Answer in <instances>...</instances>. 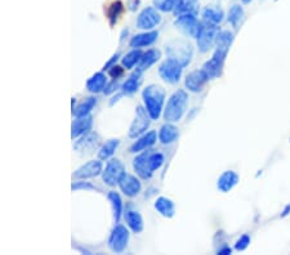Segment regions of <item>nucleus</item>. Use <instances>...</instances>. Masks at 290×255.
I'll use <instances>...</instances> for the list:
<instances>
[{
    "label": "nucleus",
    "mask_w": 290,
    "mask_h": 255,
    "mask_svg": "<svg viewBox=\"0 0 290 255\" xmlns=\"http://www.w3.org/2000/svg\"><path fill=\"white\" fill-rule=\"evenodd\" d=\"M174 26L190 38L197 39L200 31H201L202 24H200L195 15H181L177 16L176 21H174Z\"/></svg>",
    "instance_id": "6e6552de"
},
{
    "label": "nucleus",
    "mask_w": 290,
    "mask_h": 255,
    "mask_svg": "<svg viewBox=\"0 0 290 255\" xmlns=\"http://www.w3.org/2000/svg\"><path fill=\"white\" fill-rule=\"evenodd\" d=\"M231 252H232V249L230 246H225V247H222V249L218 250V254H221V255H230Z\"/></svg>",
    "instance_id": "37998d69"
},
{
    "label": "nucleus",
    "mask_w": 290,
    "mask_h": 255,
    "mask_svg": "<svg viewBox=\"0 0 290 255\" xmlns=\"http://www.w3.org/2000/svg\"><path fill=\"white\" fill-rule=\"evenodd\" d=\"M121 96H123V93H119V94H116L115 97H112V101H111V102H110V105L112 106L115 102H117V101H119V100H120V98H121Z\"/></svg>",
    "instance_id": "a18cd8bd"
},
{
    "label": "nucleus",
    "mask_w": 290,
    "mask_h": 255,
    "mask_svg": "<svg viewBox=\"0 0 290 255\" xmlns=\"http://www.w3.org/2000/svg\"><path fill=\"white\" fill-rule=\"evenodd\" d=\"M161 22V16L158 12V9L154 7H147L142 11L137 17V29L144 30V31H151L155 29Z\"/></svg>",
    "instance_id": "9b49d317"
},
{
    "label": "nucleus",
    "mask_w": 290,
    "mask_h": 255,
    "mask_svg": "<svg viewBox=\"0 0 290 255\" xmlns=\"http://www.w3.org/2000/svg\"><path fill=\"white\" fill-rule=\"evenodd\" d=\"M123 9H124V6L120 0L114 2V3L109 7V9H107V18H109L110 25H111V26H114V25L116 24L119 17H120L121 13H123Z\"/></svg>",
    "instance_id": "f704fd0d"
},
{
    "label": "nucleus",
    "mask_w": 290,
    "mask_h": 255,
    "mask_svg": "<svg viewBox=\"0 0 290 255\" xmlns=\"http://www.w3.org/2000/svg\"><path fill=\"white\" fill-rule=\"evenodd\" d=\"M159 38V33L158 31H146V33H141L137 34V35L133 36L129 41V45L133 49H139V48H144V47H150V45H153Z\"/></svg>",
    "instance_id": "aec40b11"
},
{
    "label": "nucleus",
    "mask_w": 290,
    "mask_h": 255,
    "mask_svg": "<svg viewBox=\"0 0 290 255\" xmlns=\"http://www.w3.org/2000/svg\"><path fill=\"white\" fill-rule=\"evenodd\" d=\"M124 68L120 67V66H112L111 68H109V73L112 76V79H119V77L123 75Z\"/></svg>",
    "instance_id": "a19ab883"
},
{
    "label": "nucleus",
    "mask_w": 290,
    "mask_h": 255,
    "mask_svg": "<svg viewBox=\"0 0 290 255\" xmlns=\"http://www.w3.org/2000/svg\"><path fill=\"white\" fill-rule=\"evenodd\" d=\"M124 218H125L126 226L129 227L130 231L134 232V233H142L144 228V223L139 211L133 209L132 206H129L126 209L125 214H124Z\"/></svg>",
    "instance_id": "a211bd4d"
},
{
    "label": "nucleus",
    "mask_w": 290,
    "mask_h": 255,
    "mask_svg": "<svg viewBox=\"0 0 290 255\" xmlns=\"http://www.w3.org/2000/svg\"><path fill=\"white\" fill-rule=\"evenodd\" d=\"M107 199H109L110 204H111L115 223H119L121 214H123V201H121L120 195L115 192V191H110L109 194H107Z\"/></svg>",
    "instance_id": "bb28decb"
},
{
    "label": "nucleus",
    "mask_w": 290,
    "mask_h": 255,
    "mask_svg": "<svg viewBox=\"0 0 290 255\" xmlns=\"http://www.w3.org/2000/svg\"><path fill=\"white\" fill-rule=\"evenodd\" d=\"M149 151H143V152H139L133 158V169L137 173V176L141 177L142 179H150L154 174L149 164Z\"/></svg>",
    "instance_id": "2eb2a0df"
},
{
    "label": "nucleus",
    "mask_w": 290,
    "mask_h": 255,
    "mask_svg": "<svg viewBox=\"0 0 290 255\" xmlns=\"http://www.w3.org/2000/svg\"><path fill=\"white\" fill-rule=\"evenodd\" d=\"M129 242V231L123 224H116L109 236V247L116 254H120L126 249Z\"/></svg>",
    "instance_id": "1a4fd4ad"
},
{
    "label": "nucleus",
    "mask_w": 290,
    "mask_h": 255,
    "mask_svg": "<svg viewBox=\"0 0 290 255\" xmlns=\"http://www.w3.org/2000/svg\"><path fill=\"white\" fill-rule=\"evenodd\" d=\"M209 81L206 73L202 70H195L186 76L185 85L191 93H200L204 89L206 82Z\"/></svg>",
    "instance_id": "4468645a"
},
{
    "label": "nucleus",
    "mask_w": 290,
    "mask_h": 255,
    "mask_svg": "<svg viewBox=\"0 0 290 255\" xmlns=\"http://www.w3.org/2000/svg\"><path fill=\"white\" fill-rule=\"evenodd\" d=\"M117 186H119L121 192L128 197H135L137 195H139L142 190V183L139 182V179L128 173L124 174Z\"/></svg>",
    "instance_id": "ddd939ff"
},
{
    "label": "nucleus",
    "mask_w": 290,
    "mask_h": 255,
    "mask_svg": "<svg viewBox=\"0 0 290 255\" xmlns=\"http://www.w3.org/2000/svg\"><path fill=\"white\" fill-rule=\"evenodd\" d=\"M97 103L96 97H88L85 98L82 103L77 107V110L74 111L75 118H82V116H87V115H91V111L94 109V106Z\"/></svg>",
    "instance_id": "2f4dec72"
},
{
    "label": "nucleus",
    "mask_w": 290,
    "mask_h": 255,
    "mask_svg": "<svg viewBox=\"0 0 290 255\" xmlns=\"http://www.w3.org/2000/svg\"><path fill=\"white\" fill-rule=\"evenodd\" d=\"M244 18V9L240 6H232L231 9L229 11V16H227V20H229L230 25L235 29H238L239 25L241 24V21Z\"/></svg>",
    "instance_id": "72a5a7b5"
},
{
    "label": "nucleus",
    "mask_w": 290,
    "mask_h": 255,
    "mask_svg": "<svg viewBox=\"0 0 290 255\" xmlns=\"http://www.w3.org/2000/svg\"><path fill=\"white\" fill-rule=\"evenodd\" d=\"M154 206H155L159 214L163 215L164 218H173L176 214V205L172 200L165 196L158 197Z\"/></svg>",
    "instance_id": "5701e85b"
},
{
    "label": "nucleus",
    "mask_w": 290,
    "mask_h": 255,
    "mask_svg": "<svg viewBox=\"0 0 290 255\" xmlns=\"http://www.w3.org/2000/svg\"><path fill=\"white\" fill-rule=\"evenodd\" d=\"M232 41H234V34L231 31H220L217 36V40H215V48H221V49L230 50L232 45Z\"/></svg>",
    "instance_id": "473e14b6"
},
{
    "label": "nucleus",
    "mask_w": 290,
    "mask_h": 255,
    "mask_svg": "<svg viewBox=\"0 0 290 255\" xmlns=\"http://www.w3.org/2000/svg\"><path fill=\"white\" fill-rule=\"evenodd\" d=\"M202 18L204 22H208L211 25H218L222 22L223 20V12L220 8H213V7H208L202 11Z\"/></svg>",
    "instance_id": "7c9ffc66"
},
{
    "label": "nucleus",
    "mask_w": 290,
    "mask_h": 255,
    "mask_svg": "<svg viewBox=\"0 0 290 255\" xmlns=\"http://www.w3.org/2000/svg\"><path fill=\"white\" fill-rule=\"evenodd\" d=\"M102 160H91L74 172V178L78 179V181H82V179L87 181V179L96 178L100 174H102Z\"/></svg>",
    "instance_id": "f8f14e48"
},
{
    "label": "nucleus",
    "mask_w": 290,
    "mask_h": 255,
    "mask_svg": "<svg viewBox=\"0 0 290 255\" xmlns=\"http://www.w3.org/2000/svg\"><path fill=\"white\" fill-rule=\"evenodd\" d=\"M71 190L72 191H80V190H85V191H97L98 188L96 186L92 185L91 182H84V179H82L80 182H75L72 186H71Z\"/></svg>",
    "instance_id": "58836bf2"
},
{
    "label": "nucleus",
    "mask_w": 290,
    "mask_h": 255,
    "mask_svg": "<svg viewBox=\"0 0 290 255\" xmlns=\"http://www.w3.org/2000/svg\"><path fill=\"white\" fill-rule=\"evenodd\" d=\"M181 0H154V7L161 12H174Z\"/></svg>",
    "instance_id": "c9c22d12"
},
{
    "label": "nucleus",
    "mask_w": 290,
    "mask_h": 255,
    "mask_svg": "<svg viewBox=\"0 0 290 255\" xmlns=\"http://www.w3.org/2000/svg\"><path fill=\"white\" fill-rule=\"evenodd\" d=\"M149 164L153 172L160 169L161 165L164 164V155L161 152H150Z\"/></svg>",
    "instance_id": "e433bc0d"
},
{
    "label": "nucleus",
    "mask_w": 290,
    "mask_h": 255,
    "mask_svg": "<svg viewBox=\"0 0 290 255\" xmlns=\"http://www.w3.org/2000/svg\"><path fill=\"white\" fill-rule=\"evenodd\" d=\"M161 53L159 52L158 49H149L147 52L143 53V56H142L141 62H139V65H138V68L141 71H146L149 70L150 67L153 65H155L156 62L160 59Z\"/></svg>",
    "instance_id": "a878e982"
},
{
    "label": "nucleus",
    "mask_w": 290,
    "mask_h": 255,
    "mask_svg": "<svg viewBox=\"0 0 290 255\" xmlns=\"http://www.w3.org/2000/svg\"><path fill=\"white\" fill-rule=\"evenodd\" d=\"M165 89L158 84H150L142 92V100L144 103V109L149 112L150 118L153 120H159L163 111H164L165 103Z\"/></svg>",
    "instance_id": "f257e3e1"
},
{
    "label": "nucleus",
    "mask_w": 290,
    "mask_h": 255,
    "mask_svg": "<svg viewBox=\"0 0 290 255\" xmlns=\"http://www.w3.org/2000/svg\"><path fill=\"white\" fill-rule=\"evenodd\" d=\"M92 125H93V118L91 115L77 118V120L74 121L72 126H71V138L77 139V138L85 135L87 133L91 132Z\"/></svg>",
    "instance_id": "6ab92c4d"
},
{
    "label": "nucleus",
    "mask_w": 290,
    "mask_h": 255,
    "mask_svg": "<svg viewBox=\"0 0 290 255\" xmlns=\"http://www.w3.org/2000/svg\"><path fill=\"white\" fill-rule=\"evenodd\" d=\"M151 120H153V119L150 118L147 110L144 109V107H142V106H137V107H135V116L134 119H133L130 126H129V138L137 139L138 137H141L142 134H144V133L147 132V129L150 128Z\"/></svg>",
    "instance_id": "39448f33"
},
{
    "label": "nucleus",
    "mask_w": 290,
    "mask_h": 255,
    "mask_svg": "<svg viewBox=\"0 0 290 255\" xmlns=\"http://www.w3.org/2000/svg\"><path fill=\"white\" fill-rule=\"evenodd\" d=\"M227 53H229V50L215 48L211 58L202 65L201 70L206 73V76H208L209 80L217 79V77H220L221 75H222L223 65H225V59L226 57H227Z\"/></svg>",
    "instance_id": "20e7f679"
},
{
    "label": "nucleus",
    "mask_w": 290,
    "mask_h": 255,
    "mask_svg": "<svg viewBox=\"0 0 290 255\" xmlns=\"http://www.w3.org/2000/svg\"><path fill=\"white\" fill-rule=\"evenodd\" d=\"M250 241H252L250 236L245 233V235H243L238 241H236V243H235V249L238 250V251H244V250H246L249 247Z\"/></svg>",
    "instance_id": "4c0bfd02"
},
{
    "label": "nucleus",
    "mask_w": 290,
    "mask_h": 255,
    "mask_svg": "<svg viewBox=\"0 0 290 255\" xmlns=\"http://www.w3.org/2000/svg\"><path fill=\"white\" fill-rule=\"evenodd\" d=\"M165 52H167L168 58L178 62L182 67L188 66L193 56L192 45L185 40L170 41L169 44H167V47H165Z\"/></svg>",
    "instance_id": "7ed1b4c3"
},
{
    "label": "nucleus",
    "mask_w": 290,
    "mask_h": 255,
    "mask_svg": "<svg viewBox=\"0 0 290 255\" xmlns=\"http://www.w3.org/2000/svg\"><path fill=\"white\" fill-rule=\"evenodd\" d=\"M241 2H243L244 4H249L250 2H252V0H241Z\"/></svg>",
    "instance_id": "49530a36"
},
{
    "label": "nucleus",
    "mask_w": 290,
    "mask_h": 255,
    "mask_svg": "<svg viewBox=\"0 0 290 255\" xmlns=\"http://www.w3.org/2000/svg\"><path fill=\"white\" fill-rule=\"evenodd\" d=\"M120 144V141L117 139V138H112V139H109V141L106 142L102 147L98 151V158L100 160H109V158L112 157V155L115 153V151L117 150V147Z\"/></svg>",
    "instance_id": "cd10ccee"
},
{
    "label": "nucleus",
    "mask_w": 290,
    "mask_h": 255,
    "mask_svg": "<svg viewBox=\"0 0 290 255\" xmlns=\"http://www.w3.org/2000/svg\"><path fill=\"white\" fill-rule=\"evenodd\" d=\"M159 142L164 146L168 144H172L178 139L179 137V130L176 125H173V123H165L164 125L161 126L160 130H159Z\"/></svg>",
    "instance_id": "412c9836"
},
{
    "label": "nucleus",
    "mask_w": 290,
    "mask_h": 255,
    "mask_svg": "<svg viewBox=\"0 0 290 255\" xmlns=\"http://www.w3.org/2000/svg\"><path fill=\"white\" fill-rule=\"evenodd\" d=\"M142 56H143V53H142L141 49H133L130 50L129 53H126L125 56L121 58V63H123V67H125L126 70H130L134 66L139 65V62H141Z\"/></svg>",
    "instance_id": "c756f323"
},
{
    "label": "nucleus",
    "mask_w": 290,
    "mask_h": 255,
    "mask_svg": "<svg viewBox=\"0 0 290 255\" xmlns=\"http://www.w3.org/2000/svg\"><path fill=\"white\" fill-rule=\"evenodd\" d=\"M100 143V138L94 133H87L84 137L77 142V144L74 146V148L77 151H92L94 150Z\"/></svg>",
    "instance_id": "393cba45"
},
{
    "label": "nucleus",
    "mask_w": 290,
    "mask_h": 255,
    "mask_svg": "<svg viewBox=\"0 0 290 255\" xmlns=\"http://www.w3.org/2000/svg\"><path fill=\"white\" fill-rule=\"evenodd\" d=\"M188 103V94L186 91L174 92L170 98L168 100L167 105L164 109V119L168 123H178L183 115H185L186 109H187Z\"/></svg>",
    "instance_id": "f03ea898"
},
{
    "label": "nucleus",
    "mask_w": 290,
    "mask_h": 255,
    "mask_svg": "<svg viewBox=\"0 0 290 255\" xmlns=\"http://www.w3.org/2000/svg\"><path fill=\"white\" fill-rule=\"evenodd\" d=\"M289 214H290V204H287V205L284 208V210L281 211V217L285 218V217H287Z\"/></svg>",
    "instance_id": "c03bdc74"
},
{
    "label": "nucleus",
    "mask_w": 290,
    "mask_h": 255,
    "mask_svg": "<svg viewBox=\"0 0 290 255\" xmlns=\"http://www.w3.org/2000/svg\"><path fill=\"white\" fill-rule=\"evenodd\" d=\"M183 68L185 67H182L174 59L167 58L159 66V75L168 84H177L181 80Z\"/></svg>",
    "instance_id": "9d476101"
},
{
    "label": "nucleus",
    "mask_w": 290,
    "mask_h": 255,
    "mask_svg": "<svg viewBox=\"0 0 290 255\" xmlns=\"http://www.w3.org/2000/svg\"><path fill=\"white\" fill-rule=\"evenodd\" d=\"M106 85H107V80H106L105 73L96 72L87 80V91L93 94L101 93L105 91Z\"/></svg>",
    "instance_id": "b1692460"
},
{
    "label": "nucleus",
    "mask_w": 290,
    "mask_h": 255,
    "mask_svg": "<svg viewBox=\"0 0 290 255\" xmlns=\"http://www.w3.org/2000/svg\"><path fill=\"white\" fill-rule=\"evenodd\" d=\"M142 72H143V71H141L139 68H137V70H135L134 72L130 73L128 79H126L125 81L121 84L120 89H121V93H123L124 96H133V94H134L135 92L139 89V85H141Z\"/></svg>",
    "instance_id": "4be33fe9"
},
{
    "label": "nucleus",
    "mask_w": 290,
    "mask_h": 255,
    "mask_svg": "<svg viewBox=\"0 0 290 255\" xmlns=\"http://www.w3.org/2000/svg\"><path fill=\"white\" fill-rule=\"evenodd\" d=\"M125 173V166H124L123 162L119 158H111L107 161L106 167L103 169L102 179L107 186L115 187L116 185H119L120 179L123 178Z\"/></svg>",
    "instance_id": "423d86ee"
},
{
    "label": "nucleus",
    "mask_w": 290,
    "mask_h": 255,
    "mask_svg": "<svg viewBox=\"0 0 290 255\" xmlns=\"http://www.w3.org/2000/svg\"><path fill=\"white\" fill-rule=\"evenodd\" d=\"M119 57H120V53H115L114 56L107 61V63L103 66V70H109V68H111L112 66H115V63H116V61L119 59Z\"/></svg>",
    "instance_id": "79ce46f5"
},
{
    "label": "nucleus",
    "mask_w": 290,
    "mask_h": 255,
    "mask_svg": "<svg viewBox=\"0 0 290 255\" xmlns=\"http://www.w3.org/2000/svg\"><path fill=\"white\" fill-rule=\"evenodd\" d=\"M158 137L159 135L155 130H150V132L144 133V134H142L141 137H138L137 141H135L134 143L130 146L129 152L139 153V152H143V151L149 150L150 147H153L154 144L156 143Z\"/></svg>",
    "instance_id": "dca6fc26"
},
{
    "label": "nucleus",
    "mask_w": 290,
    "mask_h": 255,
    "mask_svg": "<svg viewBox=\"0 0 290 255\" xmlns=\"http://www.w3.org/2000/svg\"><path fill=\"white\" fill-rule=\"evenodd\" d=\"M239 174L234 170H226L220 176L217 181V188L223 192V194H227L231 190H234L239 183Z\"/></svg>",
    "instance_id": "f3484780"
},
{
    "label": "nucleus",
    "mask_w": 290,
    "mask_h": 255,
    "mask_svg": "<svg viewBox=\"0 0 290 255\" xmlns=\"http://www.w3.org/2000/svg\"><path fill=\"white\" fill-rule=\"evenodd\" d=\"M197 11H199V0H181L174 13L176 16L196 15Z\"/></svg>",
    "instance_id": "c85d7f7f"
},
{
    "label": "nucleus",
    "mask_w": 290,
    "mask_h": 255,
    "mask_svg": "<svg viewBox=\"0 0 290 255\" xmlns=\"http://www.w3.org/2000/svg\"><path fill=\"white\" fill-rule=\"evenodd\" d=\"M218 30L217 25H211L208 22H204L201 27V31H200L199 36H197V48L201 53H206L211 49L214 44H215V40H217Z\"/></svg>",
    "instance_id": "0eeeda50"
},
{
    "label": "nucleus",
    "mask_w": 290,
    "mask_h": 255,
    "mask_svg": "<svg viewBox=\"0 0 290 255\" xmlns=\"http://www.w3.org/2000/svg\"><path fill=\"white\" fill-rule=\"evenodd\" d=\"M119 79H112V81L107 82V85H106L105 91H103V93L106 94V96H110V94L115 93L116 92V89H119Z\"/></svg>",
    "instance_id": "ea45409f"
}]
</instances>
